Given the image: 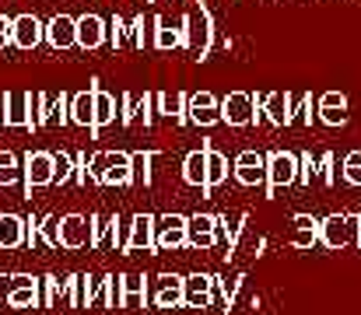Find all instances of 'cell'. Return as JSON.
Masks as SVG:
<instances>
[{
    "mask_svg": "<svg viewBox=\"0 0 361 315\" xmlns=\"http://www.w3.org/2000/svg\"><path fill=\"white\" fill-rule=\"evenodd\" d=\"M183 28H186V49L197 56V60H207L211 53V39H214V21L207 14V7H197L183 18Z\"/></svg>",
    "mask_w": 361,
    "mask_h": 315,
    "instance_id": "6da1fadb",
    "label": "cell"
},
{
    "mask_svg": "<svg viewBox=\"0 0 361 315\" xmlns=\"http://www.w3.org/2000/svg\"><path fill=\"white\" fill-rule=\"evenodd\" d=\"M323 245L326 249H344V245H358L361 238V214H334L323 221Z\"/></svg>",
    "mask_w": 361,
    "mask_h": 315,
    "instance_id": "7a4b0ae2",
    "label": "cell"
},
{
    "mask_svg": "<svg viewBox=\"0 0 361 315\" xmlns=\"http://www.w3.org/2000/svg\"><path fill=\"white\" fill-rule=\"evenodd\" d=\"M4 126L11 130H39L35 126V95L32 92H7L4 95Z\"/></svg>",
    "mask_w": 361,
    "mask_h": 315,
    "instance_id": "3957f363",
    "label": "cell"
},
{
    "mask_svg": "<svg viewBox=\"0 0 361 315\" xmlns=\"http://www.w3.org/2000/svg\"><path fill=\"white\" fill-rule=\"evenodd\" d=\"M7 309H42V277H28V273H14L7 277Z\"/></svg>",
    "mask_w": 361,
    "mask_h": 315,
    "instance_id": "277c9868",
    "label": "cell"
},
{
    "mask_svg": "<svg viewBox=\"0 0 361 315\" xmlns=\"http://www.w3.org/2000/svg\"><path fill=\"white\" fill-rule=\"evenodd\" d=\"M295 183H298V154H291V151L267 154V193H277Z\"/></svg>",
    "mask_w": 361,
    "mask_h": 315,
    "instance_id": "5b68a950",
    "label": "cell"
},
{
    "mask_svg": "<svg viewBox=\"0 0 361 315\" xmlns=\"http://www.w3.org/2000/svg\"><path fill=\"white\" fill-rule=\"evenodd\" d=\"M71 123V95H35V126H67Z\"/></svg>",
    "mask_w": 361,
    "mask_h": 315,
    "instance_id": "8992f818",
    "label": "cell"
},
{
    "mask_svg": "<svg viewBox=\"0 0 361 315\" xmlns=\"http://www.w3.org/2000/svg\"><path fill=\"white\" fill-rule=\"evenodd\" d=\"M53 151H28L25 154V193L32 200V190L53 186Z\"/></svg>",
    "mask_w": 361,
    "mask_h": 315,
    "instance_id": "52a82bcc",
    "label": "cell"
},
{
    "mask_svg": "<svg viewBox=\"0 0 361 315\" xmlns=\"http://www.w3.org/2000/svg\"><path fill=\"white\" fill-rule=\"evenodd\" d=\"M186 224H190V217H183V214H165V217H158L154 249H158V252H176V249H183V245H186Z\"/></svg>",
    "mask_w": 361,
    "mask_h": 315,
    "instance_id": "ba28073f",
    "label": "cell"
},
{
    "mask_svg": "<svg viewBox=\"0 0 361 315\" xmlns=\"http://www.w3.org/2000/svg\"><path fill=\"white\" fill-rule=\"evenodd\" d=\"M256 119V99L249 92H228L221 99V123L228 126H249Z\"/></svg>",
    "mask_w": 361,
    "mask_h": 315,
    "instance_id": "9c48e42d",
    "label": "cell"
},
{
    "mask_svg": "<svg viewBox=\"0 0 361 315\" xmlns=\"http://www.w3.org/2000/svg\"><path fill=\"white\" fill-rule=\"evenodd\" d=\"M92 245V217L63 214L60 217V249H85Z\"/></svg>",
    "mask_w": 361,
    "mask_h": 315,
    "instance_id": "30bf717a",
    "label": "cell"
},
{
    "mask_svg": "<svg viewBox=\"0 0 361 315\" xmlns=\"http://www.w3.org/2000/svg\"><path fill=\"white\" fill-rule=\"evenodd\" d=\"M186 245L190 249H214L218 245V217L214 214H193L190 224H186Z\"/></svg>",
    "mask_w": 361,
    "mask_h": 315,
    "instance_id": "8fae6325",
    "label": "cell"
},
{
    "mask_svg": "<svg viewBox=\"0 0 361 315\" xmlns=\"http://www.w3.org/2000/svg\"><path fill=\"white\" fill-rule=\"evenodd\" d=\"M151 302H154V309H183V305H186L183 277H176V273H161V277H154Z\"/></svg>",
    "mask_w": 361,
    "mask_h": 315,
    "instance_id": "7c38bea8",
    "label": "cell"
},
{
    "mask_svg": "<svg viewBox=\"0 0 361 315\" xmlns=\"http://www.w3.org/2000/svg\"><path fill=\"white\" fill-rule=\"evenodd\" d=\"M154 95L151 92H144V95H133V92H126L120 99V126H133L137 119H144V126H151L154 123Z\"/></svg>",
    "mask_w": 361,
    "mask_h": 315,
    "instance_id": "4fadbf2b",
    "label": "cell"
},
{
    "mask_svg": "<svg viewBox=\"0 0 361 315\" xmlns=\"http://www.w3.org/2000/svg\"><path fill=\"white\" fill-rule=\"evenodd\" d=\"M109 39V21L99 18V14H81L78 18V49L92 53V49H102Z\"/></svg>",
    "mask_w": 361,
    "mask_h": 315,
    "instance_id": "5bb4252c",
    "label": "cell"
},
{
    "mask_svg": "<svg viewBox=\"0 0 361 315\" xmlns=\"http://www.w3.org/2000/svg\"><path fill=\"white\" fill-rule=\"evenodd\" d=\"M183 291H186V309H207L214 302L218 277H211V273H190V277H183Z\"/></svg>",
    "mask_w": 361,
    "mask_h": 315,
    "instance_id": "9a60e30c",
    "label": "cell"
},
{
    "mask_svg": "<svg viewBox=\"0 0 361 315\" xmlns=\"http://www.w3.org/2000/svg\"><path fill=\"white\" fill-rule=\"evenodd\" d=\"M46 42H49L56 53L74 49V46H78V18H71V14L49 18V21H46Z\"/></svg>",
    "mask_w": 361,
    "mask_h": 315,
    "instance_id": "2e32d148",
    "label": "cell"
},
{
    "mask_svg": "<svg viewBox=\"0 0 361 315\" xmlns=\"http://www.w3.org/2000/svg\"><path fill=\"white\" fill-rule=\"evenodd\" d=\"M235 179L242 186H267V158L259 151H242L235 158Z\"/></svg>",
    "mask_w": 361,
    "mask_h": 315,
    "instance_id": "e0dca14e",
    "label": "cell"
},
{
    "mask_svg": "<svg viewBox=\"0 0 361 315\" xmlns=\"http://www.w3.org/2000/svg\"><path fill=\"white\" fill-rule=\"evenodd\" d=\"M190 123L193 126H214V123H221V102L211 95V92H197V95H190Z\"/></svg>",
    "mask_w": 361,
    "mask_h": 315,
    "instance_id": "ac0fdd59",
    "label": "cell"
},
{
    "mask_svg": "<svg viewBox=\"0 0 361 315\" xmlns=\"http://www.w3.org/2000/svg\"><path fill=\"white\" fill-rule=\"evenodd\" d=\"M42 39H46V25L35 18V14H18L14 18V46L18 49H35V46H42Z\"/></svg>",
    "mask_w": 361,
    "mask_h": 315,
    "instance_id": "d6986e66",
    "label": "cell"
},
{
    "mask_svg": "<svg viewBox=\"0 0 361 315\" xmlns=\"http://www.w3.org/2000/svg\"><path fill=\"white\" fill-rule=\"evenodd\" d=\"M154 231H158V217L151 214H137L133 224H130V242H126V252H147L154 249Z\"/></svg>",
    "mask_w": 361,
    "mask_h": 315,
    "instance_id": "ffe728a7",
    "label": "cell"
},
{
    "mask_svg": "<svg viewBox=\"0 0 361 315\" xmlns=\"http://www.w3.org/2000/svg\"><path fill=\"white\" fill-rule=\"evenodd\" d=\"M154 102H158V112L165 119H172L176 126L190 123V95L186 92H158Z\"/></svg>",
    "mask_w": 361,
    "mask_h": 315,
    "instance_id": "44dd1931",
    "label": "cell"
},
{
    "mask_svg": "<svg viewBox=\"0 0 361 315\" xmlns=\"http://www.w3.org/2000/svg\"><path fill=\"white\" fill-rule=\"evenodd\" d=\"M200 147L207 151V183H204V190H200V193H204V197H211V193L228 179V158H225L221 151H214V147H211V140H200Z\"/></svg>",
    "mask_w": 361,
    "mask_h": 315,
    "instance_id": "7402d4cb",
    "label": "cell"
},
{
    "mask_svg": "<svg viewBox=\"0 0 361 315\" xmlns=\"http://www.w3.org/2000/svg\"><path fill=\"white\" fill-rule=\"evenodd\" d=\"M102 186H133V154L109 151V168H106Z\"/></svg>",
    "mask_w": 361,
    "mask_h": 315,
    "instance_id": "603a6c76",
    "label": "cell"
},
{
    "mask_svg": "<svg viewBox=\"0 0 361 315\" xmlns=\"http://www.w3.org/2000/svg\"><path fill=\"white\" fill-rule=\"evenodd\" d=\"M71 123L74 126H95V81L88 85V92L71 95Z\"/></svg>",
    "mask_w": 361,
    "mask_h": 315,
    "instance_id": "cb8c5ba5",
    "label": "cell"
},
{
    "mask_svg": "<svg viewBox=\"0 0 361 315\" xmlns=\"http://www.w3.org/2000/svg\"><path fill=\"white\" fill-rule=\"evenodd\" d=\"M186 46V28L183 21H172V18H158V35H154V49L169 53V49H179Z\"/></svg>",
    "mask_w": 361,
    "mask_h": 315,
    "instance_id": "d4e9b609",
    "label": "cell"
},
{
    "mask_svg": "<svg viewBox=\"0 0 361 315\" xmlns=\"http://www.w3.org/2000/svg\"><path fill=\"white\" fill-rule=\"evenodd\" d=\"M71 305V277H42V309Z\"/></svg>",
    "mask_w": 361,
    "mask_h": 315,
    "instance_id": "484cf974",
    "label": "cell"
},
{
    "mask_svg": "<svg viewBox=\"0 0 361 315\" xmlns=\"http://www.w3.org/2000/svg\"><path fill=\"white\" fill-rule=\"evenodd\" d=\"M147 298H151L147 277L144 273H126L123 277V309H144Z\"/></svg>",
    "mask_w": 361,
    "mask_h": 315,
    "instance_id": "4316f807",
    "label": "cell"
},
{
    "mask_svg": "<svg viewBox=\"0 0 361 315\" xmlns=\"http://www.w3.org/2000/svg\"><path fill=\"white\" fill-rule=\"evenodd\" d=\"M116 112H120L116 95L102 92V88H99V81H95V126H92V133L99 137V133H102L109 123H116Z\"/></svg>",
    "mask_w": 361,
    "mask_h": 315,
    "instance_id": "83f0119b",
    "label": "cell"
},
{
    "mask_svg": "<svg viewBox=\"0 0 361 315\" xmlns=\"http://www.w3.org/2000/svg\"><path fill=\"white\" fill-rule=\"evenodd\" d=\"M319 119L326 126H344L348 123V99L341 92H326L319 99Z\"/></svg>",
    "mask_w": 361,
    "mask_h": 315,
    "instance_id": "f1b7e54d",
    "label": "cell"
},
{
    "mask_svg": "<svg viewBox=\"0 0 361 315\" xmlns=\"http://www.w3.org/2000/svg\"><path fill=\"white\" fill-rule=\"evenodd\" d=\"M319 235H323V224L316 217H309V214H298L295 217V235H291V245L295 249H312L319 242Z\"/></svg>",
    "mask_w": 361,
    "mask_h": 315,
    "instance_id": "f546056e",
    "label": "cell"
},
{
    "mask_svg": "<svg viewBox=\"0 0 361 315\" xmlns=\"http://www.w3.org/2000/svg\"><path fill=\"white\" fill-rule=\"evenodd\" d=\"M183 183L204 190V183H207V151L204 147L186 154V161H183Z\"/></svg>",
    "mask_w": 361,
    "mask_h": 315,
    "instance_id": "4dcf8cb0",
    "label": "cell"
},
{
    "mask_svg": "<svg viewBox=\"0 0 361 315\" xmlns=\"http://www.w3.org/2000/svg\"><path fill=\"white\" fill-rule=\"evenodd\" d=\"M18 245H25V217L0 214V249H18Z\"/></svg>",
    "mask_w": 361,
    "mask_h": 315,
    "instance_id": "1f68e13d",
    "label": "cell"
},
{
    "mask_svg": "<svg viewBox=\"0 0 361 315\" xmlns=\"http://www.w3.org/2000/svg\"><path fill=\"white\" fill-rule=\"evenodd\" d=\"M53 186H67L78 179V154L71 151H53Z\"/></svg>",
    "mask_w": 361,
    "mask_h": 315,
    "instance_id": "d6a6232c",
    "label": "cell"
},
{
    "mask_svg": "<svg viewBox=\"0 0 361 315\" xmlns=\"http://www.w3.org/2000/svg\"><path fill=\"white\" fill-rule=\"evenodd\" d=\"M109 46L113 49H133V25L123 14L109 18Z\"/></svg>",
    "mask_w": 361,
    "mask_h": 315,
    "instance_id": "836d02e7",
    "label": "cell"
},
{
    "mask_svg": "<svg viewBox=\"0 0 361 315\" xmlns=\"http://www.w3.org/2000/svg\"><path fill=\"white\" fill-rule=\"evenodd\" d=\"M25 179V161L14 151H0V186H14Z\"/></svg>",
    "mask_w": 361,
    "mask_h": 315,
    "instance_id": "e575fe53",
    "label": "cell"
},
{
    "mask_svg": "<svg viewBox=\"0 0 361 315\" xmlns=\"http://www.w3.org/2000/svg\"><path fill=\"white\" fill-rule=\"evenodd\" d=\"M130 25H133V49L154 46V35H158V18H144V14H137Z\"/></svg>",
    "mask_w": 361,
    "mask_h": 315,
    "instance_id": "d590c367",
    "label": "cell"
},
{
    "mask_svg": "<svg viewBox=\"0 0 361 315\" xmlns=\"http://www.w3.org/2000/svg\"><path fill=\"white\" fill-rule=\"evenodd\" d=\"M158 158H161L158 151H137V154H133V183H137V186H151V183H154L151 165H154Z\"/></svg>",
    "mask_w": 361,
    "mask_h": 315,
    "instance_id": "8d00e7d4",
    "label": "cell"
},
{
    "mask_svg": "<svg viewBox=\"0 0 361 315\" xmlns=\"http://www.w3.org/2000/svg\"><path fill=\"white\" fill-rule=\"evenodd\" d=\"M39 228H42V242H46V249H60V217L49 214V217L39 221Z\"/></svg>",
    "mask_w": 361,
    "mask_h": 315,
    "instance_id": "74e56055",
    "label": "cell"
},
{
    "mask_svg": "<svg viewBox=\"0 0 361 315\" xmlns=\"http://www.w3.org/2000/svg\"><path fill=\"white\" fill-rule=\"evenodd\" d=\"M106 168H109V151H95V154L88 158V175H92V183H95V186H102Z\"/></svg>",
    "mask_w": 361,
    "mask_h": 315,
    "instance_id": "f35d334b",
    "label": "cell"
},
{
    "mask_svg": "<svg viewBox=\"0 0 361 315\" xmlns=\"http://www.w3.org/2000/svg\"><path fill=\"white\" fill-rule=\"evenodd\" d=\"M88 217H92V249H102V245H106V235H109L113 217H102V214H88Z\"/></svg>",
    "mask_w": 361,
    "mask_h": 315,
    "instance_id": "ab89813d",
    "label": "cell"
},
{
    "mask_svg": "<svg viewBox=\"0 0 361 315\" xmlns=\"http://www.w3.org/2000/svg\"><path fill=\"white\" fill-rule=\"evenodd\" d=\"M106 309H123V277H106Z\"/></svg>",
    "mask_w": 361,
    "mask_h": 315,
    "instance_id": "60d3db41",
    "label": "cell"
},
{
    "mask_svg": "<svg viewBox=\"0 0 361 315\" xmlns=\"http://www.w3.org/2000/svg\"><path fill=\"white\" fill-rule=\"evenodd\" d=\"M25 245L28 249H46V242H42V228H39V217H25Z\"/></svg>",
    "mask_w": 361,
    "mask_h": 315,
    "instance_id": "b9f144b4",
    "label": "cell"
},
{
    "mask_svg": "<svg viewBox=\"0 0 361 315\" xmlns=\"http://www.w3.org/2000/svg\"><path fill=\"white\" fill-rule=\"evenodd\" d=\"M344 179H348L351 186H361V151H351V154L344 158Z\"/></svg>",
    "mask_w": 361,
    "mask_h": 315,
    "instance_id": "7bdbcfd3",
    "label": "cell"
},
{
    "mask_svg": "<svg viewBox=\"0 0 361 315\" xmlns=\"http://www.w3.org/2000/svg\"><path fill=\"white\" fill-rule=\"evenodd\" d=\"M312 179H316V161H312V154H302L298 158V183L312 186Z\"/></svg>",
    "mask_w": 361,
    "mask_h": 315,
    "instance_id": "ee69618b",
    "label": "cell"
},
{
    "mask_svg": "<svg viewBox=\"0 0 361 315\" xmlns=\"http://www.w3.org/2000/svg\"><path fill=\"white\" fill-rule=\"evenodd\" d=\"M7 46H14V18L0 14V49H7Z\"/></svg>",
    "mask_w": 361,
    "mask_h": 315,
    "instance_id": "f6af8a7d",
    "label": "cell"
},
{
    "mask_svg": "<svg viewBox=\"0 0 361 315\" xmlns=\"http://www.w3.org/2000/svg\"><path fill=\"white\" fill-rule=\"evenodd\" d=\"M242 284H245V277H232V280L225 284V305H235V298H239Z\"/></svg>",
    "mask_w": 361,
    "mask_h": 315,
    "instance_id": "bcb514c9",
    "label": "cell"
},
{
    "mask_svg": "<svg viewBox=\"0 0 361 315\" xmlns=\"http://www.w3.org/2000/svg\"><path fill=\"white\" fill-rule=\"evenodd\" d=\"M319 165H323V172H319V175H323V183H326V186H334V158H330V154H323V161H319Z\"/></svg>",
    "mask_w": 361,
    "mask_h": 315,
    "instance_id": "7dc6e473",
    "label": "cell"
},
{
    "mask_svg": "<svg viewBox=\"0 0 361 315\" xmlns=\"http://www.w3.org/2000/svg\"><path fill=\"white\" fill-rule=\"evenodd\" d=\"M0 119H4V112H0Z\"/></svg>",
    "mask_w": 361,
    "mask_h": 315,
    "instance_id": "c3c4849f",
    "label": "cell"
}]
</instances>
